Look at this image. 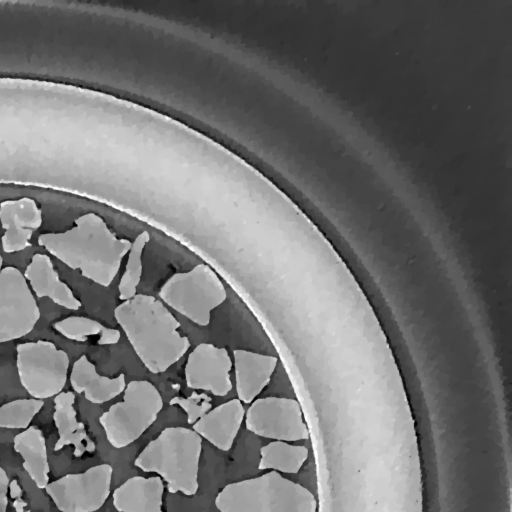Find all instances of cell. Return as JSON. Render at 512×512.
<instances>
[{"mask_svg": "<svg viewBox=\"0 0 512 512\" xmlns=\"http://www.w3.org/2000/svg\"><path fill=\"white\" fill-rule=\"evenodd\" d=\"M37 241L70 269L103 287L113 282L132 245L129 239L118 237L95 212L76 218L67 231L43 233Z\"/></svg>", "mask_w": 512, "mask_h": 512, "instance_id": "cell-2", "label": "cell"}, {"mask_svg": "<svg viewBox=\"0 0 512 512\" xmlns=\"http://www.w3.org/2000/svg\"><path fill=\"white\" fill-rule=\"evenodd\" d=\"M258 469H273L283 473H297L308 457V449L285 441H272L260 450Z\"/></svg>", "mask_w": 512, "mask_h": 512, "instance_id": "cell-22", "label": "cell"}, {"mask_svg": "<svg viewBox=\"0 0 512 512\" xmlns=\"http://www.w3.org/2000/svg\"><path fill=\"white\" fill-rule=\"evenodd\" d=\"M245 415L239 399H231L209 410L193 424V430L222 451L231 449Z\"/></svg>", "mask_w": 512, "mask_h": 512, "instance_id": "cell-15", "label": "cell"}, {"mask_svg": "<svg viewBox=\"0 0 512 512\" xmlns=\"http://www.w3.org/2000/svg\"><path fill=\"white\" fill-rule=\"evenodd\" d=\"M163 480L158 476H134L113 492V505L120 512H163Z\"/></svg>", "mask_w": 512, "mask_h": 512, "instance_id": "cell-18", "label": "cell"}, {"mask_svg": "<svg viewBox=\"0 0 512 512\" xmlns=\"http://www.w3.org/2000/svg\"><path fill=\"white\" fill-rule=\"evenodd\" d=\"M123 392V400L99 417L108 442L118 449L137 440L154 423L163 407L160 392L147 380H132Z\"/></svg>", "mask_w": 512, "mask_h": 512, "instance_id": "cell-6", "label": "cell"}, {"mask_svg": "<svg viewBox=\"0 0 512 512\" xmlns=\"http://www.w3.org/2000/svg\"><path fill=\"white\" fill-rule=\"evenodd\" d=\"M9 479L3 468L0 467V512H7Z\"/></svg>", "mask_w": 512, "mask_h": 512, "instance_id": "cell-26", "label": "cell"}, {"mask_svg": "<svg viewBox=\"0 0 512 512\" xmlns=\"http://www.w3.org/2000/svg\"><path fill=\"white\" fill-rule=\"evenodd\" d=\"M202 438L193 429L167 427L150 441L134 461L146 472H156L170 493L186 496L198 490Z\"/></svg>", "mask_w": 512, "mask_h": 512, "instance_id": "cell-4", "label": "cell"}, {"mask_svg": "<svg viewBox=\"0 0 512 512\" xmlns=\"http://www.w3.org/2000/svg\"><path fill=\"white\" fill-rule=\"evenodd\" d=\"M117 323L144 366L163 373L179 361L190 347L179 332L180 323L161 300L136 294L114 310Z\"/></svg>", "mask_w": 512, "mask_h": 512, "instance_id": "cell-3", "label": "cell"}, {"mask_svg": "<svg viewBox=\"0 0 512 512\" xmlns=\"http://www.w3.org/2000/svg\"><path fill=\"white\" fill-rule=\"evenodd\" d=\"M215 505L220 512H317L314 495L276 471L227 484Z\"/></svg>", "mask_w": 512, "mask_h": 512, "instance_id": "cell-5", "label": "cell"}, {"mask_svg": "<svg viewBox=\"0 0 512 512\" xmlns=\"http://www.w3.org/2000/svg\"><path fill=\"white\" fill-rule=\"evenodd\" d=\"M74 403L75 394L71 391L61 392L54 397L53 420L59 435L54 451L72 445L73 455L81 457L87 452H94L96 447L88 436L85 425L77 420Z\"/></svg>", "mask_w": 512, "mask_h": 512, "instance_id": "cell-17", "label": "cell"}, {"mask_svg": "<svg viewBox=\"0 0 512 512\" xmlns=\"http://www.w3.org/2000/svg\"><path fill=\"white\" fill-rule=\"evenodd\" d=\"M70 383L75 392L84 394V397L94 404H102L112 400L121 394L126 387V379L123 373L113 378L102 376L86 355L80 356L74 362L70 374Z\"/></svg>", "mask_w": 512, "mask_h": 512, "instance_id": "cell-19", "label": "cell"}, {"mask_svg": "<svg viewBox=\"0 0 512 512\" xmlns=\"http://www.w3.org/2000/svg\"><path fill=\"white\" fill-rule=\"evenodd\" d=\"M24 277L38 298L47 297L69 310H78L81 307V302L72 290L60 280L48 255L34 254L25 269Z\"/></svg>", "mask_w": 512, "mask_h": 512, "instance_id": "cell-16", "label": "cell"}, {"mask_svg": "<svg viewBox=\"0 0 512 512\" xmlns=\"http://www.w3.org/2000/svg\"><path fill=\"white\" fill-rule=\"evenodd\" d=\"M112 472L111 465L99 464L48 483L45 491L61 512H94L110 494Z\"/></svg>", "mask_w": 512, "mask_h": 512, "instance_id": "cell-9", "label": "cell"}, {"mask_svg": "<svg viewBox=\"0 0 512 512\" xmlns=\"http://www.w3.org/2000/svg\"><path fill=\"white\" fill-rule=\"evenodd\" d=\"M2 264H3V259H2V256L0 255V272L2 270Z\"/></svg>", "mask_w": 512, "mask_h": 512, "instance_id": "cell-27", "label": "cell"}, {"mask_svg": "<svg viewBox=\"0 0 512 512\" xmlns=\"http://www.w3.org/2000/svg\"><path fill=\"white\" fill-rule=\"evenodd\" d=\"M0 222L3 251L19 252L31 246V238L42 224V211L29 197L5 200L0 203Z\"/></svg>", "mask_w": 512, "mask_h": 512, "instance_id": "cell-13", "label": "cell"}, {"mask_svg": "<svg viewBox=\"0 0 512 512\" xmlns=\"http://www.w3.org/2000/svg\"><path fill=\"white\" fill-rule=\"evenodd\" d=\"M68 354L45 340L19 343L16 366L19 380L35 399H46L62 392L69 369Z\"/></svg>", "mask_w": 512, "mask_h": 512, "instance_id": "cell-8", "label": "cell"}, {"mask_svg": "<svg viewBox=\"0 0 512 512\" xmlns=\"http://www.w3.org/2000/svg\"><path fill=\"white\" fill-rule=\"evenodd\" d=\"M150 241L147 230L141 231L132 242L128 252L125 271L120 278L118 292L120 300H128L137 294V287L142 276V255L144 248Z\"/></svg>", "mask_w": 512, "mask_h": 512, "instance_id": "cell-23", "label": "cell"}, {"mask_svg": "<svg viewBox=\"0 0 512 512\" xmlns=\"http://www.w3.org/2000/svg\"><path fill=\"white\" fill-rule=\"evenodd\" d=\"M40 309L22 272L13 266L0 272V343L29 334Z\"/></svg>", "mask_w": 512, "mask_h": 512, "instance_id": "cell-10", "label": "cell"}, {"mask_svg": "<svg viewBox=\"0 0 512 512\" xmlns=\"http://www.w3.org/2000/svg\"><path fill=\"white\" fill-rule=\"evenodd\" d=\"M233 357L238 399L251 403L270 382L278 359L244 349H235Z\"/></svg>", "mask_w": 512, "mask_h": 512, "instance_id": "cell-14", "label": "cell"}, {"mask_svg": "<svg viewBox=\"0 0 512 512\" xmlns=\"http://www.w3.org/2000/svg\"><path fill=\"white\" fill-rule=\"evenodd\" d=\"M170 405L181 407L187 415L189 424H194L212 408V398L205 393L193 392L188 397L176 396L169 401Z\"/></svg>", "mask_w": 512, "mask_h": 512, "instance_id": "cell-25", "label": "cell"}, {"mask_svg": "<svg viewBox=\"0 0 512 512\" xmlns=\"http://www.w3.org/2000/svg\"><path fill=\"white\" fill-rule=\"evenodd\" d=\"M53 327L64 337L77 342H86L95 337L97 344L112 345L118 343L121 337L119 330L83 316L64 318L55 322Z\"/></svg>", "mask_w": 512, "mask_h": 512, "instance_id": "cell-21", "label": "cell"}, {"mask_svg": "<svg viewBox=\"0 0 512 512\" xmlns=\"http://www.w3.org/2000/svg\"><path fill=\"white\" fill-rule=\"evenodd\" d=\"M246 428L275 441H298L309 438L299 402L286 397H264L252 402L245 415Z\"/></svg>", "mask_w": 512, "mask_h": 512, "instance_id": "cell-11", "label": "cell"}, {"mask_svg": "<svg viewBox=\"0 0 512 512\" xmlns=\"http://www.w3.org/2000/svg\"><path fill=\"white\" fill-rule=\"evenodd\" d=\"M232 364L226 348L200 343L188 355L184 369L186 385L215 396H225L233 387L230 378Z\"/></svg>", "mask_w": 512, "mask_h": 512, "instance_id": "cell-12", "label": "cell"}, {"mask_svg": "<svg viewBox=\"0 0 512 512\" xmlns=\"http://www.w3.org/2000/svg\"><path fill=\"white\" fill-rule=\"evenodd\" d=\"M80 90L51 82L0 79V183L80 194Z\"/></svg>", "mask_w": 512, "mask_h": 512, "instance_id": "cell-1", "label": "cell"}, {"mask_svg": "<svg viewBox=\"0 0 512 512\" xmlns=\"http://www.w3.org/2000/svg\"><path fill=\"white\" fill-rule=\"evenodd\" d=\"M14 450L23 459V468L39 489H45L49 483V462L46 441L42 431L29 426L13 439Z\"/></svg>", "mask_w": 512, "mask_h": 512, "instance_id": "cell-20", "label": "cell"}, {"mask_svg": "<svg viewBox=\"0 0 512 512\" xmlns=\"http://www.w3.org/2000/svg\"><path fill=\"white\" fill-rule=\"evenodd\" d=\"M160 299L199 326L210 323L211 311L227 298L226 289L212 268L198 264L188 272L175 273L159 290Z\"/></svg>", "mask_w": 512, "mask_h": 512, "instance_id": "cell-7", "label": "cell"}, {"mask_svg": "<svg viewBox=\"0 0 512 512\" xmlns=\"http://www.w3.org/2000/svg\"><path fill=\"white\" fill-rule=\"evenodd\" d=\"M44 401L35 398L17 399L0 406V428L26 429Z\"/></svg>", "mask_w": 512, "mask_h": 512, "instance_id": "cell-24", "label": "cell"}]
</instances>
